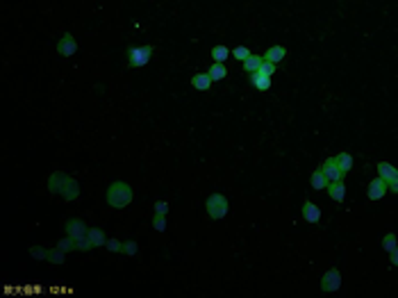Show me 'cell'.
<instances>
[{
  "mask_svg": "<svg viewBox=\"0 0 398 298\" xmlns=\"http://www.w3.org/2000/svg\"><path fill=\"white\" fill-rule=\"evenodd\" d=\"M107 203L112 205V207L121 209V207H128V205L132 203V189L130 185H125V182H121V180H116V182H112L107 189Z\"/></svg>",
  "mask_w": 398,
  "mask_h": 298,
  "instance_id": "1",
  "label": "cell"
},
{
  "mask_svg": "<svg viewBox=\"0 0 398 298\" xmlns=\"http://www.w3.org/2000/svg\"><path fill=\"white\" fill-rule=\"evenodd\" d=\"M153 46H137V48H130L128 50V64L132 66V68H141V66H146L150 62V57H153Z\"/></svg>",
  "mask_w": 398,
  "mask_h": 298,
  "instance_id": "2",
  "label": "cell"
},
{
  "mask_svg": "<svg viewBox=\"0 0 398 298\" xmlns=\"http://www.w3.org/2000/svg\"><path fill=\"white\" fill-rule=\"evenodd\" d=\"M207 214L212 216L214 221L223 219V216L228 214V198L223 196V194H212V196L207 198Z\"/></svg>",
  "mask_w": 398,
  "mask_h": 298,
  "instance_id": "3",
  "label": "cell"
},
{
  "mask_svg": "<svg viewBox=\"0 0 398 298\" xmlns=\"http://www.w3.org/2000/svg\"><path fill=\"white\" fill-rule=\"evenodd\" d=\"M339 287H341V273H339V268H330V271L321 278V292L334 294Z\"/></svg>",
  "mask_w": 398,
  "mask_h": 298,
  "instance_id": "4",
  "label": "cell"
},
{
  "mask_svg": "<svg viewBox=\"0 0 398 298\" xmlns=\"http://www.w3.org/2000/svg\"><path fill=\"white\" fill-rule=\"evenodd\" d=\"M321 171L326 173V178L330 180V182H339V180H344V175H346V173L339 168L337 157H328V160L321 164Z\"/></svg>",
  "mask_w": 398,
  "mask_h": 298,
  "instance_id": "5",
  "label": "cell"
},
{
  "mask_svg": "<svg viewBox=\"0 0 398 298\" xmlns=\"http://www.w3.org/2000/svg\"><path fill=\"white\" fill-rule=\"evenodd\" d=\"M64 228H66V234H68V237H73L75 241H80V239L87 237V232H89V230H87V226H84V223H82L80 219L66 221V226H64Z\"/></svg>",
  "mask_w": 398,
  "mask_h": 298,
  "instance_id": "6",
  "label": "cell"
},
{
  "mask_svg": "<svg viewBox=\"0 0 398 298\" xmlns=\"http://www.w3.org/2000/svg\"><path fill=\"white\" fill-rule=\"evenodd\" d=\"M57 53H60L62 57H71V55L77 53V41L73 39V34H68V32H66V34L62 36L60 43H57Z\"/></svg>",
  "mask_w": 398,
  "mask_h": 298,
  "instance_id": "7",
  "label": "cell"
},
{
  "mask_svg": "<svg viewBox=\"0 0 398 298\" xmlns=\"http://www.w3.org/2000/svg\"><path fill=\"white\" fill-rule=\"evenodd\" d=\"M387 189H389V182L378 175V178L368 185V200H380V198L387 194Z\"/></svg>",
  "mask_w": 398,
  "mask_h": 298,
  "instance_id": "8",
  "label": "cell"
},
{
  "mask_svg": "<svg viewBox=\"0 0 398 298\" xmlns=\"http://www.w3.org/2000/svg\"><path fill=\"white\" fill-rule=\"evenodd\" d=\"M328 194H330V198H332L334 203H344L346 198V185L339 180V182H330L328 185Z\"/></svg>",
  "mask_w": 398,
  "mask_h": 298,
  "instance_id": "9",
  "label": "cell"
},
{
  "mask_svg": "<svg viewBox=\"0 0 398 298\" xmlns=\"http://www.w3.org/2000/svg\"><path fill=\"white\" fill-rule=\"evenodd\" d=\"M378 175H380L382 180H387V182H396L398 168H394L392 164H387V162H380V164H378Z\"/></svg>",
  "mask_w": 398,
  "mask_h": 298,
  "instance_id": "10",
  "label": "cell"
},
{
  "mask_svg": "<svg viewBox=\"0 0 398 298\" xmlns=\"http://www.w3.org/2000/svg\"><path fill=\"white\" fill-rule=\"evenodd\" d=\"M303 219L307 221V223H319V219H321V209L316 207L314 203H305L303 205Z\"/></svg>",
  "mask_w": 398,
  "mask_h": 298,
  "instance_id": "11",
  "label": "cell"
},
{
  "mask_svg": "<svg viewBox=\"0 0 398 298\" xmlns=\"http://www.w3.org/2000/svg\"><path fill=\"white\" fill-rule=\"evenodd\" d=\"M248 80H250V84H255L260 91H268V87H271V78H268V75H262L260 71L250 73Z\"/></svg>",
  "mask_w": 398,
  "mask_h": 298,
  "instance_id": "12",
  "label": "cell"
},
{
  "mask_svg": "<svg viewBox=\"0 0 398 298\" xmlns=\"http://www.w3.org/2000/svg\"><path fill=\"white\" fill-rule=\"evenodd\" d=\"M285 55H287V50H285V46H271L264 53V60L266 62H273V64H278V62H282L285 60Z\"/></svg>",
  "mask_w": 398,
  "mask_h": 298,
  "instance_id": "13",
  "label": "cell"
},
{
  "mask_svg": "<svg viewBox=\"0 0 398 298\" xmlns=\"http://www.w3.org/2000/svg\"><path fill=\"white\" fill-rule=\"evenodd\" d=\"M191 84H194L198 91H207L209 84H212V78H209V73H196V75L191 78Z\"/></svg>",
  "mask_w": 398,
  "mask_h": 298,
  "instance_id": "14",
  "label": "cell"
},
{
  "mask_svg": "<svg viewBox=\"0 0 398 298\" xmlns=\"http://www.w3.org/2000/svg\"><path fill=\"white\" fill-rule=\"evenodd\" d=\"M77 194H80V189H77V182H75V180H71V178H66L64 189H62V196H64L66 200H75Z\"/></svg>",
  "mask_w": 398,
  "mask_h": 298,
  "instance_id": "15",
  "label": "cell"
},
{
  "mask_svg": "<svg viewBox=\"0 0 398 298\" xmlns=\"http://www.w3.org/2000/svg\"><path fill=\"white\" fill-rule=\"evenodd\" d=\"M64 182H66L64 173H53V175H50V182H48V189L53 191V194H62V189H64Z\"/></svg>",
  "mask_w": 398,
  "mask_h": 298,
  "instance_id": "16",
  "label": "cell"
},
{
  "mask_svg": "<svg viewBox=\"0 0 398 298\" xmlns=\"http://www.w3.org/2000/svg\"><path fill=\"white\" fill-rule=\"evenodd\" d=\"M328 185H330V180L326 178V173H323L321 168H316V171L312 173V187L321 191V189H328Z\"/></svg>",
  "mask_w": 398,
  "mask_h": 298,
  "instance_id": "17",
  "label": "cell"
},
{
  "mask_svg": "<svg viewBox=\"0 0 398 298\" xmlns=\"http://www.w3.org/2000/svg\"><path fill=\"white\" fill-rule=\"evenodd\" d=\"M89 241L91 246H105L107 244V237H105V232H102L100 228H89Z\"/></svg>",
  "mask_w": 398,
  "mask_h": 298,
  "instance_id": "18",
  "label": "cell"
},
{
  "mask_svg": "<svg viewBox=\"0 0 398 298\" xmlns=\"http://www.w3.org/2000/svg\"><path fill=\"white\" fill-rule=\"evenodd\" d=\"M262 62H264V57H260V55H250L248 60L244 62V71H246V73H255V71H260Z\"/></svg>",
  "mask_w": 398,
  "mask_h": 298,
  "instance_id": "19",
  "label": "cell"
},
{
  "mask_svg": "<svg viewBox=\"0 0 398 298\" xmlns=\"http://www.w3.org/2000/svg\"><path fill=\"white\" fill-rule=\"evenodd\" d=\"M207 73H209V78H212V80H223L228 75V68L223 64H219V62H214V64L209 66Z\"/></svg>",
  "mask_w": 398,
  "mask_h": 298,
  "instance_id": "20",
  "label": "cell"
},
{
  "mask_svg": "<svg viewBox=\"0 0 398 298\" xmlns=\"http://www.w3.org/2000/svg\"><path fill=\"white\" fill-rule=\"evenodd\" d=\"M337 164H339V168L344 173H348L353 168V155L351 153H339L337 155Z\"/></svg>",
  "mask_w": 398,
  "mask_h": 298,
  "instance_id": "21",
  "label": "cell"
},
{
  "mask_svg": "<svg viewBox=\"0 0 398 298\" xmlns=\"http://www.w3.org/2000/svg\"><path fill=\"white\" fill-rule=\"evenodd\" d=\"M212 57H214V62L223 64V62L230 57V50H228V46H214L212 48Z\"/></svg>",
  "mask_w": 398,
  "mask_h": 298,
  "instance_id": "22",
  "label": "cell"
},
{
  "mask_svg": "<svg viewBox=\"0 0 398 298\" xmlns=\"http://www.w3.org/2000/svg\"><path fill=\"white\" fill-rule=\"evenodd\" d=\"M396 246H398V237H396L394 232H389L385 239H382V248H385L387 253H392L394 248H396Z\"/></svg>",
  "mask_w": 398,
  "mask_h": 298,
  "instance_id": "23",
  "label": "cell"
},
{
  "mask_svg": "<svg viewBox=\"0 0 398 298\" xmlns=\"http://www.w3.org/2000/svg\"><path fill=\"white\" fill-rule=\"evenodd\" d=\"M166 214H157L155 212V216H153V228L157 230V232H164L166 230V219H164Z\"/></svg>",
  "mask_w": 398,
  "mask_h": 298,
  "instance_id": "24",
  "label": "cell"
},
{
  "mask_svg": "<svg viewBox=\"0 0 398 298\" xmlns=\"http://www.w3.org/2000/svg\"><path fill=\"white\" fill-rule=\"evenodd\" d=\"M250 55H253V53H250V50H248L246 46H239V48H234L232 57H234V60H239V62H246V60L250 57Z\"/></svg>",
  "mask_w": 398,
  "mask_h": 298,
  "instance_id": "25",
  "label": "cell"
},
{
  "mask_svg": "<svg viewBox=\"0 0 398 298\" xmlns=\"http://www.w3.org/2000/svg\"><path fill=\"white\" fill-rule=\"evenodd\" d=\"M260 73H262V75H268V78H271V75L275 73V64H273V62L264 60V62H262V66H260Z\"/></svg>",
  "mask_w": 398,
  "mask_h": 298,
  "instance_id": "26",
  "label": "cell"
},
{
  "mask_svg": "<svg viewBox=\"0 0 398 298\" xmlns=\"http://www.w3.org/2000/svg\"><path fill=\"white\" fill-rule=\"evenodd\" d=\"M48 260L55 264H62L64 262V251L62 248H57V251H48Z\"/></svg>",
  "mask_w": 398,
  "mask_h": 298,
  "instance_id": "27",
  "label": "cell"
},
{
  "mask_svg": "<svg viewBox=\"0 0 398 298\" xmlns=\"http://www.w3.org/2000/svg\"><path fill=\"white\" fill-rule=\"evenodd\" d=\"M121 253H125V255H134V253H137V244H134V241H128V244H123Z\"/></svg>",
  "mask_w": 398,
  "mask_h": 298,
  "instance_id": "28",
  "label": "cell"
},
{
  "mask_svg": "<svg viewBox=\"0 0 398 298\" xmlns=\"http://www.w3.org/2000/svg\"><path fill=\"white\" fill-rule=\"evenodd\" d=\"M155 212H157V214H166V212H168V203H166V200H157V203H155Z\"/></svg>",
  "mask_w": 398,
  "mask_h": 298,
  "instance_id": "29",
  "label": "cell"
},
{
  "mask_svg": "<svg viewBox=\"0 0 398 298\" xmlns=\"http://www.w3.org/2000/svg\"><path fill=\"white\" fill-rule=\"evenodd\" d=\"M105 246H107L109 251H114V253H119L121 248H123V244H121V241H116V239H109V241H107Z\"/></svg>",
  "mask_w": 398,
  "mask_h": 298,
  "instance_id": "30",
  "label": "cell"
},
{
  "mask_svg": "<svg viewBox=\"0 0 398 298\" xmlns=\"http://www.w3.org/2000/svg\"><path fill=\"white\" fill-rule=\"evenodd\" d=\"M30 253H32V255H34V257H36V260H43V257L48 255V253L43 251V248H39V246H34V248H30Z\"/></svg>",
  "mask_w": 398,
  "mask_h": 298,
  "instance_id": "31",
  "label": "cell"
},
{
  "mask_svg": "<svg viewBox=\"0 0 398 298\" xmlns=\"http://www.w3.org/2000/svg\"><path fill=\"white\" fill-rule=\"evenodd\" d=\"M389 260H392V264H394V266H398V246H396V248H394V251H392V257H389Z\"/></svg>",
  "mask_w": 398,
  "mask_h": 298,
  "instance_id": "32",
  "label": "cell"
},
{
  "mask_svg": "<svg viewBox=\"0 0 398 298\" xmlns=\"http://www.w3.org/2000/svg\"><path fill=\"white\" fill-rule=\"evenodd\" d=\"M389 189L396 191V194H398V180H396V182H389Z\"/></svg>",
  "mask_w": 398,
  "mask_h": 298,
  "instance_id": "33",
  "label": "cell"
}]
</instances>
